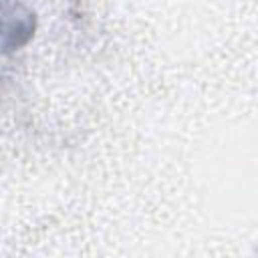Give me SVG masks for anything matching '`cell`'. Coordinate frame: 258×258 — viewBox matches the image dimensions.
I'll return each instance as SVG.
<instances>
[{
	"mask_svg": "<svg viewBox=\"0 0 258 258\" xmlns=\"http://www.w3.org/2000/svg\"><path fill=\"white\" fill-rule=\"evenodd\" d=\"M36 16L24 0H0V56L26 46L34 36Z\"/></svg>",
	"mask_w": 258,
	"mask_h": 258,
	"instance_id": "cell-1",
	"label": "cell"
}]
</instances>
